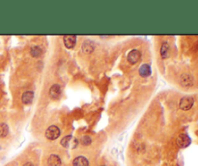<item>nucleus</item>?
<instances>
[{"label": "nucleus", "mask_w": 198, "mask_h": 166, "mask_svg": "<svg viewBox=\"0 0 198 166\" xmlns=\"http://www.w3.org/2000/svg\"><path fill=\"white\" fill-rule=\"evenodd\" d=\"M79 141L72 135H67L62 138L61 145L66 149H76L78 146Z\"/></svg>", "instance_id": "obj_1"}, {"label": "nucleus", "mask_w": 198, "mask_h": 166, "mask_svg": "<svg viewBox=\"0 0 198 166\" xmlns=\"http://www.w3.org/2000/svg\"><path fill=\"white\" fill-rule=\"evenodd\" d=\"M194 103V99L190 96H185L183 97L181 99H180V103H179V107L180 109L184 110V111H188L189 110L190 108L192 107Z\"/></svg>", "instance_id": "obj_2"}, {"label": "nucleus", "mask_w": 198, "mask_h": 166, "mask_svg": "<svg viewBox=\"0 0 198 166\" xmlns=\"http://www.w3.org/2000/svg\"><path fill=\"white\" fill-rule=\"evenodd\" d=\"M60 129L56 126H50L46 131V137L48 140H55L60 136Z\"/></svg>", "instance_id": "obj_3"}, {"label": "nucleus", "mask_w": 198, "mask_h": 166, "mask_svg": "<svg viewBox=\"0 0 198 166\" xmlns=\"http://www.w3.org/2000/svg\"><path fill=\"white\" fill-rule=\"evenodd\" d=\"M177 145L180 147V148H187L190 145V143H192V139H190V137L186 134V133H182L180 134L178 137H177Z\"/></svg>", "instance_id": "obj_4"}, {"label": "nucleus", "mask_w": 198, "mask_h": 166, "mask_svg": "<svg viewBox=\"0 0 198 166\" xmlns=\"http://www.w3.org/2000/svg\"><path fill=\"white\" fill-rule=\"evenodd\" d=\"M180 83L182 86H184V87H192L194 83L193 76L188 75V74L182 75L180 77Z\"/></svg>", "instance_id": "obj_5"}, {"label": "nucleus", "mask_w": 198, "mask_h": 166, "mask_svg": "<svg viewBox=\"0 0 198 166\" xmlns=\"http://www.w3.org/2000/svg\"><path fill=\"white\" fill-rule=\"evenodd\" d=\"M140 57H141L140 51H139V50H137V49H133V50H130V51L128 53L127 59H128L129 63L135 64V63H137L139 60H140Z\"/></svg>", "instance_id": "obj_6"}, {"label": "nucleus", "mask_w": 198, "mask_h": 166, "mask_svg": "<svg viewBox=\"0 0 198 166\" xmlns=\"http://www.w3.org/2000/svg\"><path fill=\"white\" fill-rule=\"evenodd\" d=\"M62 89L59 84H54L49 89V97L52 99H58L61 96Z\"/></svg>", "instance_id": "obj_7"}, {"label": "nucleus", "mask_w": 198, "mask_h": 166, "mask_svg": "<svg viewBox=\"0 0 198 166\" xmlns=\"http://www.w3.org/2000/svg\"><path fill=\"white\" fill-rule=\"evenodd\" d=\"M64 45L67 48H72L76 46V37L75 35H66L64 36Z\"/></svg>", "instance_id": "obj_8"}, {"label": "nucleus", "mask_w": 198, "mask_h": 166, "mask_svg": "<svg viewBox=\"0 0 198 166\" xmlns=\"http://www.w3.org/2000/svg\"><path fill=\"white\" fill-rule=\"evenodd\" d=\"M61 164H62V160L57 155L49 156L48 160H47V165L48 166H61Z\"/></svg>", "instance_id": "obj_9"}, {"label": "nucleus", "mask_w": 198, "mask_h": 166, "mask_svg": "<svg viewBox=\"0 0 198 166\" xmlns=\"http://www.w3.org/2000/svg\"><path fill=\"white\" fill-rule=\"evenodd\" d=\"M34 99V92L33 91H26L23 93L21 99H23V103L24 104H30L33 102Z\"/></svg>", "instance_id": "obj_10"}, {"label": "nucleus", "mask_w": 198, "mask_h": 166, "mask_svg": "<svg viewBox=\"0 0 198 166\" xmlns=\"http://www.w3.org/2000/svg\"><path fill=\"white\" fill-rule=\"evenodd\" d=\"M72 166H89V161L84 156H77L72 161Z\"/></svg>", "instance_id": "obj_11"}, {"label": "nucleus", "mask_w": 198, "mask_h": 166, "mask_svg": "<svg viewBox=\"0 0 198 166\" xmlns=\"http://www.w3.org/2000/svg\"><path fill=\"white\" fill-rule=\"evenodd\" d=\"M139 75L143 77H147L151 75V67L148 64H143L142 66L139 68Z\"/></svg>", "instance_id": "obj_12"}, {"label": "nucleus", "mask_w": 198, "mask_h": 166, "mask_svg": "<svg viewBox=\"0 0 198 166\" xmlns=\"http://www.w3.org/2000/svg\"><path fill=\"white\" fill-rule=\"evenodd\" d=\"M169 51H170L169 45H168L167 43H163V44L161 45V47H160V55H161V57H163V59L167 58V57L169 56Z\"/></svg>", "instance_id": "obj_13"}, {"label": "nucleus", "mask_w": 198, "mask_h": 166, "mask_svg": "<svg viewBox=\"0 0 198 166\" xmlns=\"http://www.w3.org/2000/svg\"><path fill=\"white\" fill-rule=\"evenodd\" d=\"M9 134V127L5 123H2L0 124V137L3 138V137H6L7 135Z\"/></svg>", "instance_id": "obj_14"}, {"label": "nucleus", "mask_w": 198, "mask_h": 166, "mask_svg": "<svg viewBox=\"0 0 198 166\" xmlns=\"http://www.w3.org/2000/svg\"><path fill=\"white\" fill-rule=\"evenodd\" d=\"M82 50L85 52V53H87V54H89V53H91L93 50H94V46H93V44L91 42H86V43H84L83 44V46H82Z\"/></svg>", "instance_id": "obj_15"}, {"label": "nucleus", "mask_w": 198, "mask_h": 166, "mask_svg": "<svg viewBox=\"0 0 198 166\" xmlns=\"http://www.w3.org/2000/svg\"><path fill=\"white\" fill-rule=\"evenodd\" d=\"M30 53L33 57H39L43 53V50L40 47H33L30 50Z\"/></svg>", "instance_id": "obj_16"}, {"label": "nucleus", "mask_w": 198, "mask_h": 166, "mask_svg": "<svg viewBox=\"0 0 198 166\" xmlns=\"http://www.w3.org/2000/svg\"><path fill=\"white\" fill-rule=\"evenodd\" d=\"M80 142H81L82 145L84 146H88V145H90V144L92 143V139H91V137L90 136H88V135H85L83 136L81 140H80Z\"/></svg>", "instance_id": "obj_17"}, {"label": "nucleus", "mask_w": 198, "mask_h": 166, "mask_svg": "<svg viewBox=\"0 0 198 166\" xmlns=\"http://www.w3.org/2000/svg\"><path fill=\"white\" fill-rule=\"evenodd\" d=\"M23 166H34V165H33V164H32L31 162H26V163H25V164H24Z\"/></svg>", "instance_id": "obj_18"}]
</instances>
